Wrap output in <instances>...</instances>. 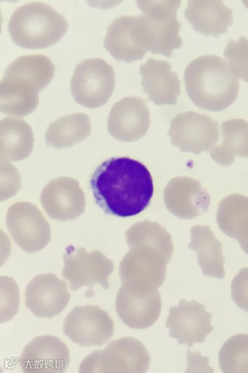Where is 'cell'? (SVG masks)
<instances>
[{"label":"cell","mask_w":248,"mask_h":373,"mask_svg":"<svg viewBox=\"0 0 248 373\" xmlns=\"http://www.w3.org/2000/svg\"><path fill=\"white\" fill-rule=\"evenodd\" d=\"M90 185L96 204L107 214L122 218L143 211L154 193L149 170L140 161L127 157L103 162L91 175Z\"/></svg>","instance_id":"1"},{"label":"cell","mask_w":248,"mask_h":373,"mask_svg":"<svg viewBox=\"0 0 248 373\" xmlns=\"http://www.w3.org/2000/svg\"><path fill=\"white\" fill-rule=\"evenodd\" d=\"M55 67L43 54L21 56L6 68L0 82V110L23 118L39 104V93L52 80Z\"/></svg>","instance_id":"2"},{"label":"cell","mask_w":248,"mask_h":373,"mask_svg":"<svg viewBox=\"0 0 248 373\" xmlns=\"http://www.w3.org/2000/svg\"><path fill=\"white\" fill-rule=\"evenodd\" d=\"M227 62L215 55L200 56L189 63L184 73L186 90L196 105L216 110L230 105L237 97L239 82Z\"/></svg>","instance_id":"3"},{"label":"cell","mask_w":248,"mask_h":373,"mask_svg":"<svg viewBox=\"0 0 248 373\" xmlns=\"http://www.w3.org/2000/svg\"><path fill=\"white\" fill-rule=\"evenodd\" d=\"M68 24L63 16L42 2L27 3L12 15L8 30L12 41L25 49L48 48L64 36Z\"/></svg>","instance_id":"4"},{"label":"cell","mask_w":248,"mask_h":373,"mask_svg":"<svg viewBox=\"0 0 248 373\" xmlns=\"http://www.w3.org/2000/svg\"><path fill=\"white\" fill-rule=\"evenodd\" d=\"M150 363V356L142 343L126 337L88 355L81 363L79 373H143L148 371Z\"/></svg>","instance_id":"5"},{"label":"cell","mask_w":248,"mask_h":373,"mask_svg":"<svg viewBox=\"0 0 248 373\" xmlns=\"http://www.w3.org/2000/svg\"><path fill=\"white\" fill-rule=\"evenodd\" d=\"M181 2L180 0L136 1L146 21L152 53L170 57L174 49L181 47V24L177 18Z\"/></svg>","instance_id":"6"},{"label":"cell","mask_w":248,"mask_h":373,"mask_svg":"<svg viewBox=\"0 0 248 373\" xmlns=\"http://www.w3.org/2000/svg\"><path fill=\"white\" fill-rule=\"evenodd\" d=\"M115 86L113 68L99 58L87 59L78 64L70 81L71 92L75 101L91 108L106 103Z\"/></svg>","instance_id":"7"},{"label":"cell","mask_w":248,"mask_h":373,"mask_svg":"<svg viewBox=\"0 0 248 373\" xmlns=\"http://www.w3.org/2000/svg\"><path fill=\"white\" fill-rule=\"evenodd\" d=\"M104 47L116 60L142 59L150 51V39L143 15L122 16L108 26Z\"/></svg>","instance_id":"8"},{"label":"cell","mask_w":248,"mask_h":373,"mask_svg":"<svg viewBox=\"0 0 248 373\" xmlns=\"http://www.w3.org/2000/svg\"><path fill=\"white\" fill-rule=\"evenodd\" d=\"M63 255L62 277L70 283L71 289L76 291L86 286L85 295L93 296V287L99 283L105 288L109 287L108 277L112 270L110 263L97 251L87 252L83 247L69 245Z\"/></svg>","instance_id":"9"},{"label":"cell","mask_w":248,"mask_h":373,"mask_svg":"<svg viewBox=\"0 0 248 373\" xmlns=\"http://www.w3.org/2000/svg\"><path fill=\"white\" fill-rule=\"evenodd\" d=\"M6 224L15 242L26 252L39 251L51 239L49 224L40 209L31 203L12 204L6 213Z\"/></svg>","instance_id":"10"},{"label":"cell","mask_w":248,"mask_h":373,"mask_svg":"<svg viewBox=\"0 0 248 373\" xmlns=\"http://www.w3.org/2000/svg\"><path fill=\"white\" fill-rule=\"evenodd\" d=\"M114 322L108 314L96 305L73 308L65 317L63 332L81 347L101 346L113 336Z\"/></svg>","instance_id":"11"},{"label":"cell","mask_w":248,"mask_h":373,"mask_svg":"<svg viewBox=\"0 0 248 373\" xmlns=\"http://www.w3.org/2000/svg\"><path fill=\"white\" fill-rule=\"evenodd\" d=\"M212 316L205 310L204 305L195 300L181 299L177 306L170 308L166 327L170 330V337L190 348L195 343L203 342L212 332Z\"/></svg>","instance_id":"12"},{"label":"cell","mask_w":248,"mask_h":373,"mask_svg":"<svg viewBox=\"0 0 248 373\" xmlns=\"http://www.w3.org/2000/svg\"><path fill=\"white\" fill-rule=\"evenodd\" d=\"M40 202L52 219L67 221L76 219L85 211V195L79 182L69 176L49 181L43 188Z\"/></svg>","instance_id":"13"},{"label":"cell","mask_w":248,"mask_h":373,"mask_svg":"<svg viewBox=\"0 0 248 373\" xmlns=\"http://www.w3.org/2000/svg\"><path fill=\"white\" fill-rule=\"evenodd\" d=\"M161 298L156 289L142 290L121 287L116 298V310L123 322L130 328L143 329L158 319Z\"/></svg>","instance_id":"14"},{"label":"cell","mask_w":248,"mask_h":373,"mask_svg":"<svg viewBox=\"0 0 248 373\" xmlns=\"http://www.w3.org/2000/svg\"><path fill=\"white\" fill-rule=\"evenodd\" d=\"M70 298L67 283L49 273L37 275L28 283L25 304L34 316L51 319L65 309Z\"/></svg>","instance_id":"15"},{"label":"cell","mask_w":248,"mask_h":373,"mask_svg":"<svg viewBox=\"0 0 248 373\" xmlns=\"http://www.w3.org/2000/svg\"><path fill=\"white\" fill-rule=\"evenodd\" d=\"M20 365L24 373H63L70 355L67 345L59 338L44 335L34 338L24 348Z\"/></svg>","instance_id":"16"},{"label":"cell","mask_w":248,"mask_h":373,"mask_svg":"<svg viewBox=\"0 0 248 373\" xmlns=\"http://www.w3.org/2000/svg\"><path fill=\"white\" fill-rule=\"evenodd\" d=\"M139 72L143 90L150 100L157 105L177 102L181 83L177 73L172 70L168 62L150 57L140 66Z\"/></svg>","instance_id":"17"},{"label":"cell","mask_w":248,"mask_h":373,"mask_svg":"<svg viewBox=\"0 0 248 373\" xmlns=\"http://www.w3.org/2000/svg\"><path fill=\"white\" fill-rule=\"evenodd\" d=\"M185 17L197 32L219 37L233 23L232 10L221 0H188Z\"/></svg>","instance_id":"18"},{"label":"cell","mask_w":248,"mask_h":373,"mask_svg":"<svg viewBox=\"0 0 248 373\" xmlns=\"http://www.w3.org/2000/svg\"><path fill=\"white\" fill-rule=\"evenodd\" d=\"M216 220L220 230L237 240L248 254V198L232 195L223 199L218 204Z\"/></svg>","instance_id":"19"},{"label":"cell","mask_w":248,"mask_h":373,"mask_svg":"<svg viewBox=\"0 0 248 373\" xmlns=\"http://www.w3.org/2000/svg\"><path fill=\"white\" fill-rule=\"evenodd\" d=\"M34 144L30 125L20 119L6 117L0 122V159L20 161L31 153Z\"/></svg>","instance_id":"20"},{"label":"cell","mask_w":248,"mask_h":373,"mask_svg":"<svg viewBox=\"0 0 248 373\" xmlns=\"http://www.w3.org/2000/svg\"><path fill=\"white\" fill-rule=\"evenodd\" d=\"M89 117L83 113L64 116L51 122L45 136L48 146L56 149L68 148L81 142L91 132Z\"/></svg>","instance_id":"21"},{"label":"cell","mask_w":248,"mask_h":373,"mask_svg":"<svg viewBox=\"0 0 248 373\" xmlns=\"http://www.w3.org/2000/svg\"><path fill=\"white\" fill-rule=\"evenodd\" d=\"M218 363L224 373H248V334H238L228 339L218 354Z\"/></svg>","instance_id":"22"},{"label":"cell","mask_w":248,"mask_h":373,"mask_svg":"<svg viewBox=\"0 0 248 373\" xmlns=\"http://www.w3.org/2000/svg\"><path fill=\"white\" fill-rule=\"evenodd\" d=\"M202 237L203 253L200 258V264L203 273L207 276L223 279L225 258L221 243L208 226L202 230Z\"/></svg>","instance_id":"23"},{"label":"cell","mask_w":248,"mask_h":373,"mask_svg":"<svg viewBox=\"0 0 248 373\" xmlns=\"http://www.w3.org/2000/svg\"><path fill=\"white\" fill-rule=\"evenodd\" d=\"M223 57L232 74L248 82V39L241 36L237 40H230Z\"/></svg>","instance_id":"24"},{"label":"cell","mask_w":248,"mask_h":373,"mask_svg":"<svg viewBox=\"0 0 248 373\" xmlns=\"http://www.w3.org/2000/svg\"><path fill=\"white\" fill-rule=\"evenodd\" d=\"M20 299L19 288L11 277L0 276V323L11 319L16 313Z\"/></svg>","instance_id":"25"},{"label":"cell","mask_w":248,"mask_h":373,"mask_svg":"<svg viewBox=\"0 0 248 373\" xmlns=\"http://www.w3.org/2000/svg\"><path fill=\"white\" fill-rule=\"evenodd\" d=\"M231 296L237 306L248 312V267L241 269L231 285Z\"/></svg>","instance_id":"26"},{"label":"cell","mask_w":248,"mask_h":373,"mask_svg":"<svg viewBox=\"0 0 248 373\" xmlns=\"http://www.w3.org/2000/svg\"><path fill=\"white\" fill-rule=\"evenodd\" d=\"M244 4L248 8V0H243Z\"/></svg>","instance_id":"27"}]
</instances>
